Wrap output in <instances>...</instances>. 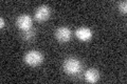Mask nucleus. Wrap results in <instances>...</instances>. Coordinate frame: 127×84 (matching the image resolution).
<instances>
[{"label":"nucleus","mask_w":127,"mask_h":84,"mask_svg":"<svg viewBox=\"0 0 127 84\" xmlns=\"http://www.w3.org/2000/svg\"><path fill=\"white\" fill-rule=\"evenodd\" d=\"M63 67L65 73L71 76H74V75H77L82 70V63L79 60L75 58H68L65 60Z\"/></svg>","instance_id":"obj_1"},{"label":"nucleus","mask_w":127,"mask_h":84,"mask_svg":"<svg viewBox=\"0 0 127 84\" xmlns=\"http://www.w3.org/2000/svg\"><path fill=\"white\" fill-rule=\"evenodd\" d=\"M42 60H43V57L41 53L37 50H31L29 53H27L25 56V62L32 67L38 66L42 62Z\"/></svg>","instance_id":"obj_2"},{"label":"nucleus","mask_w":127,"mask_h":84,"mask_svg":"<svg viewBox=\"0 0 127 84\" xmlns=\"http://www.w3.org/2000/svg\"><path fill=\"white\" fill-rule=\"evenodd\" d=\"M71 36H72V32L69 27L66 26L58 27L55 32V37L59 42H68L71 39Z\"/></svg>","instance_id":"obj_3"},{"label":"nucleus","mask_w":127,"mask_h":84,"mask_svg":"<svg viewBox=\"0 0 127 84\" xmlns=\"http://www.w3.org/2000/svg\"><path fill=\"white\" fill-rule=\"evenodd\" d=\"M50 14H51L50 7L48 5H41L35 12V18L38 21H46L47 19H49Z\"/></svg>","instance_id":"obj_4"},{"label":"nucleus","mask_w":127,"mask_h":84,"mask_svg":"<svg viewBox=\"0 0 127 84\" xmlns=\"http://www.w3.org/2000/svg\"><path fill=\"white\" fill-rule=\"evenodd\" d=\"M16 23H17V26L22 31L29 30L32 27V19L29 15H20L17 18Z\"/></svg>","instance_id":"obj_5"},{"label":"nucleus","mask_w":127,"mask_h":84,"mask_svg":"<svg viewBox=\"0 0 127 84\" xmlns=\"http://www.w3.org/2000/svg\"><path fill=\"white\" fill-rule=\"evenodd\" d=\"M75 36L81 41H88L92 38V31L89 27H79L75 31Z\"/></svg>","instance_id":"obj_6"},{"label":"nucleus","mask_w":127,"mask_h":84,"mask_svg":"<svg viewBox=\"0 0 127 84\" xmlns=\"http://www.w3.org/2000/svg\"><path fill=\"white\" fill-rule=\"evenodd\" d=\"M84 77H85L86 82L95 83V82L98 81V79H100V73L94 68H90L88 70H86Z\"/></svg>","instance_id":"obj_7"},{"label":"nucleus","mask_w":127,"mask_h":84,"mask_svg":"<svg viewBox=\"0 0 127 84\" xmlns=\"http://www.w3.org/2000/svg\"><path fill=\"white\" fill-rule=\"evenodd\" d=\"M35 36V31L32 29H29V30H26V31H23V33L21 34V37L23 40H26V41H29V40L31 39H33V37Z\"/></svg>","instance_id":"obj_8"},{"label":"nucleus","mask_w":127,"mask_h":84,"mask_svg":"<svg viewBox=\"0 0 127 84\" xmlns=\"http://www.w3.org/2000/svg\"><path fill=\"white\" fill-rule=\"evenodd\" d=\"M119 10H120V12L125 14L127 12V2L126 1H121L120 3H119Z\"/></svg>","instance_id":"obj_9"},{"label":"nucleus","mask_w":127,"mask_h":84,"mask_svg":"<svg viewBox=\"0 0 127 84\" xmlns=\"http://www.w3.org/2000/svg\"><path fill=\"white\" fill-rule=\"evenodd\" d=\"M0 24H1V25H0V27H1V29H3V27L5 26V22H4V20H3V18L0 19Z\"/></svg>","instance_id":"obj_10"}]
</instances>
